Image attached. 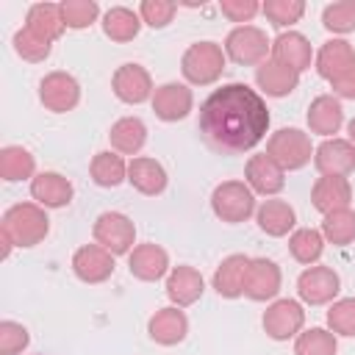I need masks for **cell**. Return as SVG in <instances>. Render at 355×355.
I'll use <instances>...</instances> for the list:
<instances>
[{"label": "cell", "mask_w": 355, "mask_h": 355, "mask_svg": "<svg viewBox=\"0 0 355 355\" xmlns=\"http://www.w3.org/2000/svg\"><path fill=\"white\" fill-rule=\"evenodd\" d=\"M269 130V108L247 83H225L200 105V133L219 153H247Z\"/></svg>", "instance_id": "1"}, {"label": "cell", "mask_w": 355, "mask_h": 355, "mask_svg": "<svg viewBox=\"0 0 355 355\" xmlns=\"http://www.w3.org/2000/svg\"><path fill=\"white\" fill-rule=\"evenodd\" d=\"M50 230V219L39 202H17L3 214V233L14 247H33Z\"/></svg>", "instance_id": "2"}, {"label": "cell", "mask_w": 355, "mask_h": 355, "mask_svg": "<svg viewBox=\"0 0 355 355\" xmlns=\"http://www.w3.org/2000/svg\"><path fill=\"white\" fill-rule=\"evenodd\" d=\"M222 69H225V53L216 42H194L180 58V72L194 86L214 83L222 75Z\"/></svg>", "instance_id": "3"}, {"label": "cell", "mask_w": 355, "mask_h": 355, "mask_svg": "<svg viewBox=\"0 0 355 355\" xmlns=\"http://www.w3.org/2000/svg\"><path fill=\"white\" fill-rule=\"evenodd\" d=\"M211 208H214V214L222 222L239 225V222H247L252 216V211H255V194L241 180H225V183H219L214 189Z\"/></svg>", "instance_id": "4"}, {"label": "cell", "mask_w": 355, "mask_h": 355, "mask_svg": "<svg viewBox=\"0 0 355 355\" xmlns=\"http://www.w3.org/2000/svg\"><path fill=\"white\" fill-rule=\"evenodd\" d=\"M266 155L275 158L283 169H302L311 161L313 147H311L308 133H302L297 128H280V130H275L269 136Z\"/></svg>", "instance_id": "5"}, {"label": "cell", "mask_w": 355, "mask_h": 355, "mask_svg": "<svg viewBox=\"0 0 355 355\" xmlns=\"http://www.w3.org/2000/svg\"><path fill=\"white\" fill-rule=\"evenodd\" d=\"M269 50H272V44H269L266 33L261 28H255V25H239L225 39V53L236 64H241V67L263 64V58H266Z\"/></svg>", "instance_id": "6"}, {"label": "cell", "mask_w": 355, "mask_h": 355, "mask_svg": "<svg viewBox=\"0 0 355 355\" xmlns=\"http://www.w3.org/2000/svg\"><path fill=\"white\" fill-rule=\"evenodd\" d=\"M94 239L100 247H105L111 255H125L133 247L136 239V225L130 222V216L119 214V211H105L97 216L94 222Z\"/></svg>", "instance_id": "7"}, {"label": "cell", "mask_w": 355, "mask_h": 355, "mask_svg": "<svg viewBox=\"0 0 355 355\" xmlns=\"http://www.w3.org/2000/svg\"><path fill=\"white\" fill-rule=\"evenodd\" d=\"M263 330L269 338L275 341H286L291 336H297L305 324V311L297 300H275L266 311H263Z\"/></svg>", "instance_id": "8"}, {"label": "cell", "mask_w": 355, "mask_h": 355, "mask_svg": "<svg viewBox=\"0 0 355 355\" xmlns=\"http://www.w3.org/2000/svg\"><path fill=\"white\" fill-rule=\"evenodd\" d=\"M39 100H42V105L47 111L64 114V111H72L78 105L80 86L69 72H50L39 83Z\"/></svg>", "instance_id": "9"}, {"label": "cell", "mask_w": 355, "mask_h": 355, "mask_svg": "<svg viewBox=\"0 0 355 355\" xmlns=\"http://www.w3.org/2000/svg\"><path fill=\"white\" fill-rule=\"evenodd\" d=\"M338 288H341V280H338V275L330 266H308L297 277V294L308 305L333 302L336 294H338Z\"/></svg>", "instance_id": "10"}, {"label": "cell", "mask_w": 355, "mask_h": 355, "mask_svg": "<svg viewBox=\"0 0 355 355\" xmlns=\"http://www.w3.org/2000/svg\"><path fill=\"white\" fill-rule=\"evenodd\" d=\"M111 89L128 105H139L147 97L153 100V78L141 64H122L111 78Z\"/></svg>", "instance_id": "11"}, {"label": "cell", "mask_w": 355, "mask_h": 355, "mask_svg": "<svg viewBox=\"0 0 355 355\" xmlns=\"http://www.w3.org/2000/svg\"><path fill=\"white\" fill-rule=\"evenodd\" d=\"M313 164L322 175H341L347 178L355 169V144L349 139H324L313 150Z\"/></svg>", "instance_id": "12"}, {"label": "cell", "mask_w": 355, "mask_h": 355, "mask_svg": "<svg viewBox=\"0 0 355 355\" xmlns=\"http://www.w3.org/2000/svg\"><path fill=\"white\" fill-rule=\"evenodd\" d=\"M72 272L83 283H103L114 275V255L100 244H83L72 255Z\"/></svg>", "instance_id": "13"}, {"label": "cell", "mask_w": 355, "mask_h": 355, "mask_svg": "<svg viewBox=\"0 0 355 355\" xmlns=\"http://www.w3.org/2000/svg\"><path fill=\"white\" fill-rule=\"evenodd\" d=\"M244 178H247V186L258 194H277L286 186V169L275 158H269L266 153L250 155Z\"/></svg>", "instance_id": "14"}, {"label": "cell", "mask_w": 355, "mask_h": 355, "mask_svg": "<svg viewBox=\"0 0 355 355\" xmlns=\"http://www.w3.org/2000/svg\"><path fill=\"white\" fill-rule=\"evenodd\" d=\"M277 291H280V266L269 258H250L244 297L263 302V300H272Z\"/></svg>", "instance_id": "15"}, {"label": "cell", "mask_w": 355, "mask_h": 355, "mask_svg": "<svg viewBox=\"0 0 355 355\" xmlns=\"http://www.w3.org/2000/svg\"><path fill=\"white\" fill-rule=\"evenodd\" d=\"M191 103H194L191 89L183 83H164L153 92V111L164 122H178V119L189 116Z\"/></svg>", "instance_id": "16"}, {"label": "cell", "mask_w": 355, "mask_h": 355, "mask_svg": "<svg viewBox=\"0 0 355 355\" xmlns=\"http://www.w3.org/2000/svg\"><path fill=\"white\" fill-rule=\"evenodd\" d=\"M349 200H352V186L341 175H322L311 189V202L322 214L349 208Z\"/></svg>", "instance_id": "17"}, {"label": "cell", "mask_w": 355, "mask_h": 355, "mask_svg": "<svg viewBox=\"0 0 355 355\" xmlns=\"http://www.w3.org/2000/svg\"><path fill=\"white\" fill-rule=\"evenodd\" d=\"M272 61H277V64H283V67H288V69H294V72L300 75V72L308 69L311 61H313L311 42H308L302 33H297V31L280 33V36L272 42Z\"/></svg>", "instance_id": "18"}, {"label": "cell", "mask_w": 355, "mask_h": 355, "mask_svg": "<svg viewBox=\"0 0 355 355\" xmlns=\"http://www.w3.org/2000/svg\"><path fill=\"white\" fill-rule=\"evenodd\" d=\"M147 333L155 344H164V347H172V344H180L189 333V319L186 313L178 308V305H169V308H161L150 316L147 322Z\"/></svg>", "instance_id": "19"}, {"label": "cell", "mask_w": 355, "mask_h": 355, "mask_svg": "<svg viewBox=\"0 0 355 355\" xmlns=\"http://www.w3.org/2000/svg\"><path fill=\"white\" fill-rule=\"evenodd\" d=\"M31 194L42 208H64L72 202V183L58 172H39L31 180Z\"/></svg>", "instance_id": "20"}, {"label": "cell", "mask_w": 355, "mask_h": 355, "mask_svg": "<svg viewBox=\"0 0 355 355\" xmlns=\"http://www.w3.org/2000/svg\"><path fill=\"white\" fill-rule=\"evenodd\" d=\"M128 266H130V275L139 277V280H161L169 269V255L164 247L158 244H139L130 250V258H128Z\"/></svg>", "instance_id": "21"}, {"label": "cell", "mask_w": 355, "mask_h": 355, "mask_svg": "<svg viewBox=\"0 0 355 355\" xmlns=\"http://www.w3.org/2000/svg\"><path fill=\"white\" fill-rule=\"evenodd\" d=\"M247 269H250V258H247V255H241V252L227 255V258L216 266L214 280H211L214 288H216V294L225 297V300H236V297H241V294H244Z\"/></svg>", "instance_id": "22"}, {"label": "cell", "mask_w": 355, "mask_h": 355, "mask_svg": "<svg viewBox=\"0 0 355 355\" xmlns=\"http://www.w3.org/2000/svg\"><path fill=\"white\" fill-rule=\"evenodd\" d=\"M202 291H205V280L194 266H175L166 277V297L178 308L197 302L202 297Z\"/></svg>", "instance_id": "23"}, {"label": "cell", "mask_w": 355, "mask_h": 355, "mask_svg": "<svg viewBox=\"0 0 355 355\" xmlns=\"http://www.w3.org/2000/svg\"><path fill=\"white\" fill-rule=\"evenodd\" d=\"M128 183L147 194V197H155L166 189V169L155 161V158H147V155H139L128 164Z\"/></svg>", "instance_id": "24"}, {"label": "cell", "mask_w": 355, "mask_h": 355, "mask_svg": "<svg viewBox=\"0 0 355 355\" xmlns=\"http://www.w3.org/2000/svg\"><path fill=\"white\" fill-rule=\"evenodd\" d=\"M344 125V108L338 103V97L333 94H319L311 105H308V128L319 136H333L338 133V128Z\"/></svg>", "instance_id": "25"}, {"label": "cell", "mask_w": 355, "mask_h": 355, "mask_svg": "<svg viewBox=\"0 0 355 355\" xmlns=\"http://www.w3.org/2000/svg\"><path fill=\"white\" fill-rule=\"evenodd\" d=\"M355 64V50L344 39H330L316 53V72L324 80H336L341 72H347Z\"/></svg>", "instance_id": "26"}, {"label": "cell", "mask_w": 355, "mask_h": 355, "mask_svg": "<svg viewBox=\"0 0 355 355\" xmlns=\"http://www.w3.org/2000/svg\"><path fill=\"white\" fill-rule=\"evenodd\" d=\"M25 28L31 33H36L44 42H55L64 33V17H61V6L58 3H36L28 8L25 14Z\"/></svg>", "instance_id": "27"}, {"label": "cell", "mask_w": 355, "mask_h": 355, "mask_svg": "<svg viewBox=\"0 0 355 355\" xmlns=\"http://www.w3.org/2000/svg\"><path fill=\"white\" fill-rule=\"evenodd\" d=\"M255 83H258L269 97H286V94H291V92L297 89L300 75H297L294 69L277 64V61H263V64H258V69H255Z\"/></svg>", "instance_id": "28"}, {"label": "cell", "mask_w": 355, "mask_h": 355, "mask_svg": "<svg viewBox=\"0 0 355 355\" xmlns=\"http://www.w3.org/2000/svg\"><path fill=\"white\" fill-rule=\"evenodd\" d=\"M255 219H258V227L266 236H275V239L286 236L297 225V214H294V208L286 200H266L255 211Z\"/></svg>", "instance_id": "29"}, {"label": "cell", "mask_w": 355, "mask_h": 355, "mask_svg": "<svg viewBox=\"0 0 355 355\" xmlns=\"http://www.w3.org/2000/svg\"><path fill=\"white\" fill-rule=\"evenodd\" d=\"M108 139H111V147L116 153H125V155H133L144 147L147 141V125L139 119V116H122L111 125L108 130Z\"/></svg>", "instance_id": "30"}, {"label": "cell", "mask_w": 355, "mask_h": 355, "mask_svg": "<svg viewBox=\"0 0 355 355\" xmlns=\"http://www.w3.org/2000/svg\"><path fill=\"white\" fill-rule=\"evenodd\" d=\"M139 28H141V17L125 6H114L103 17V31L111 42H130V39H136Z\"/></svg>", "instance_id": "31"}, {"label": "cell", "mask_w": 355, "mask_h": 355, "mask_svg": "<svg viewBox=\"0 0 355 355\" xmlns=\"http://www.w3.org/2000/svg\"><path fill=\"white\" fill-rule=\"evenodd\" d=\"M89 172H92V180H94L97 186H103V189H114V186H119L122 180H128V164L122 161V155H116V153H111V150L97 153V155L92 158Z\"/></svg>", "instance_id": "32"}, {"label": "cell", "mask_w": 355, "mask_h": 355, "mask_svg": "<svg viewBox=\"0 0 355 355\" xmlns=\"http://www.w3.org/2000/svg\"><path fill=\"white\" fill-rule=\"evenodd\" d=\"M33 169H36V161L25 147L8 144V147L0 150V175H3V180H8V183L25 180V178L33 175Z\"/></svg>", "instance_id": "33"}, {"label": "cell", "mask_w": 355, "mask_h": 355, "mask_svg": "<svg viewBox=\"0 0 355 355\" xmlns=\"http://www.w3.org/2000/svg\"><path fill=\"white\" fill-rule=\"evenodd\" d=\"M288 252L300 263H316L324 252V236L313 227H300L288 239Z\"/></svg>", "instance_id": "34"}, {"label": "cell", "mask_w": 355, "mask_h": 355, "mask_svg": "<svg viewBox=\"0 0 355 355\" xmlns=\"http://www.w3.org/2000/svg\"><path fill=\"white\" fill-rule=\"evenodd\" d=\"M322 236H324L330 244H336V247H347V244H352V241H355V211L341 208V211L324 214Z\"/></svg>", "instance_id": "35"}, {"label": "cell", "mask_w": 355, "mask_h": 355, "mask_svg": "<svg viewBox=\"0 0 355 355\" xmlns=\"http://www.w3.org/2000/svg\"><path fill=\"white\" fill-rule=\"evenodd\" d=\"M336 349H338L336 333L324 327H311L300 333L294 341V355H336Z\"/></svg>", "instance_id": "36"}, {"label": "cell", "mask_w": 355, "mask_h": 355, "mask_svg": "<svg viewBox=\"0 0 355 355\" xmlns=\"http://www.w3.org/2000/svg\"><path fill=\"white\" fill-rule=\"evenodd\" d=\"M322 25L333 33H349L355 31V0H338L324 6L322 11Z\"/></svg>", "instance_id": "37"}, {"label": "cell", "mask_w": 355, "mask_h": 355, "mask_svg": "<svg viewBox=\"0 0 355 355\" xmlns=\"http://www.w3.org/2000/svg\"><path fill=\"white\" fill-rule=\"evenodd\" d=\"M58 6H61L64 25H67V28H75V31L89 28V25L97 19V14H100V6H97L94 0H64V3H58Z\"/></svg>", "instance_id": "38"}, {"label": "cell", "mask_w": 355, "mask_h": 355, "mask_svg": "<svg viewBox=\"0 0 355 355\" xmlns=\"http://www.w3.org/2000/svg\"><path fill=\"white\" fill-rule=\"evenodd\" d=\"M261 11L266 14V19L277 28H286V25H294L300 22V17L305 14V3L302 0H266L261 6Z\"/></svg>", "instance_id": "39"}, {"label": "cell", "mask_w": 355, "mask_h": 355, "mask_svg": "<svg viewBox=\"0 0 355 355\" xmlns=\"http://www.w3.org/2000/svg\"><path fill=\"white\" fill-rule=\"evenodd\" d=\"M327 324L336 336H355V297L336 300L327 311Z\"/></svg>", "instance_id": "40"}, {"label": "cell", "mask_w": 355, "mask_h": 355, "mask_svg": "<svg viewBox=\"0 0 355 355\" xmlns=\"http://www.w3.org/2000/svg\"><path fill=\"white\" fill-rule=\"evenodd\" d=\"M14 50L25 58V61H44L50 55V42L39 39L36 33H31L28 28L14 33Z\"/></svg>", "instance_id": "41"}, {"label": "cell", "mask_w": 355, "mask_h": 355, "mask_svg": "<svg viewBox=\"0 0 355 355\" xmlns=\"http://www.w3.org/2000/svg\"><path fill=\"white\" fill-rule=\"evenodd\" d=\"M175 11H178V3H172V0H144V3L139 6V17H141V22H147L150 28H164V25H169L172 17H175Z\"/></svg>", "instance_id": "42"}, {"label": "cell", "mask_w": 355, "mask_h": 355, "mask_svg": "<svg viewBox=\"0 0 355 355\" xmlns=\"http://www.w3.org/2000/svg\"><path fill=\"white\" fill-rule=\"evenodd\" d=\"M28 341L31 336L19 322H11V319L0 322V355H17L28 347Z\"/></svg>", "instance_id": "43"}, {"label": "cell", "mask_w": 355, "mask_h": 355, "mask_svg": "<svg viewBox=\"0 0 355 355\" xmlns=\"http://www.w3.org/2000/svg\"><path fill=\"white\" fill-rule=\"evenodd\" d=\"M219 8L230 22H250L261 11V6L255 0H222Z\"/></svg>", "instance_id": "44"}, {"label": "cell", "mask_w": 355, "mask_h": 355, "mask_svg": "<svg viewBox=\"0 0 355 355\" xmlns=\"http://www.w3.org/2000/svg\"><path fill=\"white\" fill-rule=\"evenodd\" d=\"M330 86H333V92H336L338 97L355 100V64H352L347 72H341L336 80H330Z\"/></svg>", "instance_id": "45"}, {"label": "cell", "mask_w": 355, "mask_h": 355, "mask_svg": "<svg viewBox=\"0 0 355 355\" xmlns=\"http://www.w3.org/2000/svg\"><path fill=\"white\" fill-rule=\"evenodd\" d=\"M347 130H349V141L355 144V116L349 119V125H347Z\"/></svg>", "instance_id": "46"}]
</instances>
